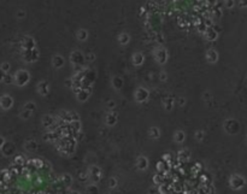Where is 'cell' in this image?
<instances>
[{
  "instance_id": "obj_40",
  "label": "cell",
  "mask_w": 247,
  "mask_h": 194,
  "mask_svg": "<svg viewBox=\"0 0 247 194\" xmlns=\"http://www.w3.org/2000/svg\"><path fill=\"white\" fill-rule=\"evenodd\" d=\"M6 76V73L5 71H2L1 69H0V82H4V78Z\"/></svg>"
},
{
  "instance_id": "obj_21",
  "label": "cell",
  "mask_w": 247,
  "mask_h": 194,
  "mask_svg": "<svg viewBox=\"0 0 247 194\" xmlns=\"http://www.w3.org/2000/svg\"><path fill=\"white\" fill-rule=\"evenodd\" d=\"M148 135H150V137H152V139H158V137L160 136V130H159L157 127H152V128H150Z\"/></svg>"
},
{
  "instance_id": "obj_43",
  "label": "cell",
  "mask_w": 247,
  "mask_h": 194,
  "mask_svg": "<svg viewBox=\"0 0 247 194\" xmlns=\"http://www.w3.org/2000/svg\"><path fill=\"white\" fill-rule=\"evenodd\" d=\"M5 142H6V141H5V139H4V137H1V136H0V151H1V148H2V146H4V145H5Z\"/></svg>"
},
{
  "instance_id": "obj_9",
  "label": "cell",
  "mask_w": 247,
  "mask_h": 194,
  "mask_svg": "<svg viewBox=\"0 0 247 194\" xmlns=\"http://www.w3.org/2000/svg\"><path fill=\"white\" fill-rule=\"evenodd\" d=\"M136 168L140 170V171H144L148 168V159L145 157V155H140L136 160Z\"/></svg>"
},
{
  "instance_id": "obj_19",
  "label": "cell",
  "mask_w": 247,
  "mask_h": 194,
  "mask_svg": "<svg viewBox=\"0 0 247 194\" xmlns=\"http://www.w3.org/2000/svg\"><path fill=\"white\" fill-rule=\"evenodd\" d=\"M205 36L206 39L210 40V41H213V40L217 39V30H213L212 28H209L205 33Z\"/></svg>"
},
{
  "instance_id": "obj_15",
  "label": "cell",
  "mask_w": 247,
  "mask_h": 194,
  "mask_svg": "<svg viewBox=\"0 0 247 194\" xmlns=\"http://www.w3.org/2000/svg\"><path fill=\"white\" fill-rule=\"evenodd\" d=\"M24 148H25L27 151H29V152H34V151H36V148H38V144H36L34 140H28V141L24 144Z\"/></svg>"
},
{
  "instance_id": "obj_44",
  "label": "cell",
  "mask_w": 247,
  "mask_h": 194,
  "mask_svg": "<svg viewBox=\"0 0 247 194\" xmlns=\"http://www.w3.org/2000/svg\"><path fill=\"white\" fill-rule=\"evenodd\" d=\"M17 17H18V18L24 17V11H18V12H17Z\"/></svg>"
},
{
  "instance_id": "obj_39",
  "label": "cell",
  "mask_w": 247,
  "mask_h": 194,
  "mask_svg": "<svg viewBox=\"0 0 247 194\" xmlns=\"http://www.w3.org/2000/svg\"><path fill=\"white\" fill-rule=\"evenodd\" d=\"M87 177H88V174H83V173H81L80 176H78L80 181H84V180H87Z\"/></svg>"
},
{
  "instance_id": "obj_36",
  "label": "cell",
  "mask_w": 247,
  "mask_h": 194,
  "mask_svg": "<svg viewBox=\"0 0 247 194\" xmlns=\"http://www.w3.org/2000/svg\"><path fill=\"white\" fill-rule=\"evenodd\" d=\"M116 186H117V178H114V177H111V178L109 180V187H110L111 189H114Z\"/></svg>"
},
{
  "instance_id": "obj_35",
  "label": "cell",
  "mask_w": 247,
  "mask_h": 194,
  "mask_svg": "<svg viewBox=\"0 0 247 194\" xmlns=\"http://www.w3.org/2000/svg\"><path fill=\"white\" fill-rule=\"evenodd\" d=\"M112 83H114V87H116L117 89H119V88L122 87V80H121L119 77H114Z\"/></svg>"
},
{
  "instance_id": "obj_46",
  "label": "cell",
  "mask_w": 247,
  "mask_h": 194,
  "mask_svg": "<svg viewBox=\"0 0 247 194\" xmlns=\"http://www.w3.org/2000/svg\"><path fill=\"white\" fill-rule=\"evenodd\" d=\"M107 106H109V109H110V110H111V109H112V107H114V101H110V103H109V104H107Z\"/></svg>"
},
{
  "instance_id": "obj_47",
  "label": "cell",
  "mask_w": 247,
  "mask_h": 194,
  "mask_svg": "<svg viewBox=\"0 0 247 194\" xmlns=\"http://www.w3.org/2000/svg\"><path fill=\"white\" fill-rule=\"evenodd\" d=\"M160 80L165 81V80H167V74H160Z\"/></svg>"
},
{
  "instance_id": "obj_32",
  "label": "cell",
  "mask_w": 247,
  "mask_h": 194,
  "mask_svg": "<svg viewBox=\"0 0 247 194\" xmlns=\"http://www.w3.org/2000/svg\"><path fill=\"white\" fill-rule=\"evenodd\" d=\"M10 68H11V65H10V63H7V62H4V63L0 65V69H1L2 71H5L6 74H9Z\"/></svg>"
},
{
  "instance_id": "obj_37",
  "label": "cell",
  "mask_w": 247,
  "mask_h": 194,
  "mask_svg": "<svg viewBox=\"0 0 247 194\" xmlns=\"http://www.w3.org/2000/svg\"><path fill=\"white\" fill-rule=\"evenodd\" d=\"M195 139H196L198 141H201V140L204 139V132H201V130H198V132L195 133Z\"/></svg>"
},
{
  "instance_id": "obj_24",
  "label": "cell",
  "mask_w": 247,
  "mask_h": 194,
  "mask_svg": "<svg viewBox=\"0 0 247 194\" xmlns=\"http://www.w3.org/2000/svg\"><path fill=\"white\" fill-rule=\"evenodd\" d=\"M133 62H134L135 65H141V64L144 63V56H142L141 53H136V54H134Z\"/></svg>"
},
{
  "instance_id": "obj_27",
  "label": "cell",
  "mask_w": 247,
  "mask_h": 194,
  "mask_svg": "<svg viewBox=\"0 0 247 194\" xmlns=\"http://www.w3.org/2000/svg\"><path fill=\"white\" fill-rule=\"evenodd\" d=\"M118 40H119V43L121 45H127L128 42H129V40H130V38H129V35L128 34H121L119 35V38H118Z\"/></svg>"
},
{
  "instance_id": "obj_13",
  "label": "cell",
  "mask_w": 247,
  "mask_h": 194,
  "mask_svg": "<svg viewBox=\"0 0 247 194\" xmlns=\"http://www.w3.org/2000/svg\"><path fill=\"white\" fill-rule=\"evenodd\" d=\"M155 59H157V60H158L160 64L165 63V62H167V59H168V53H167V51H165V50H163V48L157 50V51H155Z\"/></svg>"
},
{
  "instance_id": "obj_23",
  "label": "cell",
  "mask_w": 247,
  "mask_h": 194,
  "mask_svg": "<svg viewBox=\"0 0 247 194\" xmlns=\"http://www.w3.org/2000/svg\"><path fill=\"white\" fill-rule=\"evenodd\" d=\"M53 65L56 68H62L64 65V59L62 58L60 56H54L53 57Z\"/></svg>"
},
{
  "instance_id": "obj_41",
  "label": "cell",
  "mask_w": 247,
  "mask_h": 194,
  "mask_svg": "<svg viewBox=\"0 0 247 194\" xmlns=\"http://www.w3.org/2000/svg\"><path fill=\"white\" fill-rule=\"evenodd\" d=\"M239 5H240V7H247V0H240Z\"/></svg>"
},
{
  "instance_id": "obj_7",
  "label": "cell",
  "mask_w": 247,
  "mask_h": 194,
  "mask_svg": "<svg viewBox=\"0 0 247 194\" xmlns=\"http://www.w3.org/2000/svg\"><path fill=\"white\" fill-rule=\"evenodd\" d=\"M148 95H150L148 91H147L146 88L140 87V88H137V91H136V93H135V99H136L137 103H142V101L147 100Z\"/></svg>"
},
{
  "instance_id": "obj_11",
  "label": "cell",
  "mask_w": 247,
  "mask_h": 194,
  "mask_svg": "<svg viewBox=\"0 0 247 194\" xmlns=\"http://www.w3.org/2000/svg\"><path fill=\"white\" fill-rule=\"evenodd\" d=\"M190 158V152L188 150H181V151H178V153H177V160L180 162V163H186V162H188Z\"/></svg>"
},
{
  "instance_id": "obj_12",
  "label": "cell",
  "mask_w": 247,
  "mask_h": 194,
  "mask_svg": "<svg viewBox=\"0 0 247 194\" xmlns=\"http://www.w3.org/2000/svg\"><path fill=\"white\" fill-rule=\"evenodd\" d=\"M38 92L41 95H47L48 92H50V84L46 82V81H41L38 84Z\"/></svg>"
},
{
  "instance_id": "obj_16",
  "label": "cell",
  "mask_w": 247,
  "mask_h": 194,
  "mask_svg": "<svg viewBox=\"0 0 247 194\" xmlns=\"http://www.w3.org/2000/svg\"><path fill=\"white\" fill-rule=\"evenodd\" d=\"M206 58L209 60L210 63H216L217 59H218V54L215 50H209L208 53H206Z\"/></svg>"
},
{
  "instance_id": "obj_22",
  "label": "cell",
  "mask_w": 247,
  "mask_h": 194,
  "mask_svg": "<svg viewBox=\"0 0 247 194\" xmlns=\"http://www.w3.org/2000/svg\"><path fill=\"white\" fill-rule=\"evenodd\" d=\"M60 181H62L66 187H69V186L71 185V182H73V177H71L69 174H65L60 177Z\"/></svg>"
},
{
  "instance_id": "obj_28",
  "label": "cell",
  "mask_w": 247,
  "mask_h": 194,
  "mask_svg": "<svg viewBox=\"0 0 247 194\" xmlns=\"http://www.w3.org/2000/svg\"><path fill=\"white\" fill-rule=\"evenodd\" d=\"M23 109H25V110H29V111L34 112V110L36 109V104H35V103H33V101H28V103H25V104H24Z\"/></svg>"
},
{
  "instance_id": "obj_20",
  "label": "cell",
  "mask_w": 247,
  "mask_h": 194,
  "mask_svg": "<svg viewBox=\"0 0 247 194\" xmlns=\"http://www.w3.org/2000/svg\"><path fill=\"white\" fill-rule=\"evenodd\" d=\"M25 162H27L25 157H24V155H16V157L13 158V164H16V165H21V166H24V165H25Z\"/></svg>"
},
{
  "instance_id": "obj_38",
  "label": "cell",
  "mask_w": 247,
  "mask_h": 194,
  "mask_svg": "<svg viewBox=\"0 0 247 194\" xmlns=\"http://www.w3.org/2000/svg\"><path fill=\"white\" fill-rule=\"evenodd\" d=\"M224 4H226V6L228 9H230V7L234 6V0H224Z\"/></svg>"
},
{
  "instance_id": "obj_18",
  "label": "cell",
  "mask_w": 247,
  "mask_h": 194,
  "mask_svg": "<svg viewBox=\"0 0 247 194\" xmlns=\"http://www.w3.org/2000/svg\"><path fill=\"white\" fill-rule=\"evenodd\" d=\"M185 139H186V134H185V132H182V130H177V132L175 133V135H174V140H175L177 144H182V142L185 141Z\"/></svg>"
},
{
  "instance_id": "obj_8",
  "label": "cell",
  "mask_w": 247,
  "mask_h": 194,
  "mask_svg": "<svg viewBox=\"0 0 247 194\" xmlns=\"http://www.w3.org/2000/svg\"><path fill=\"white\" fill-rule=\"evenodd\" d=\"M224 128H226V130H227L228 133L234 134V133L238 132L239 124H238V122L234 121V119H228V121H226V123H224Z\"/></svg>"
},
{
  "instance_id": "obj_48",
  "label": "cell",
  "mask_w": 247,
  "mask_h": 194,
  "mask_svg": "<svg viewBox=\"0 0 247 194\" xmlns=\"http://www.w3.org/2000/svg\"><path fill=\"white\" fill-rule=\"evenodd\" d=\"M71 194H80L78 192H71Z\"/></svg>"
},
{
  "instance_id": "obj_42",
  "label": "cell",
  "mask_w": 247,
  "mask_h": 194,
  "mask_svg": "<svg viewBox=\"0 0 247 194\" xmlns=\"http://www.w3.org/2000/svg\"><path fill=\"white\" fill-rule=\"evenodd\" d=\"M209 5H212V6H215V5H217V0H205Z\"/></svg>"
},
{
  "instance_id": "obj_25",
  "label": "cell",
  "mask_w": 247,
  "mask_h": 194,
  "mask_svg": "<svg viewBox=\"0 0 247 194\" xmlns=\"http://www.w3.org/2000/svg\"><path fill=\"white\" fill-rule=\"evenodd\" d=\"M32 115H33L32 111L25 110V109H22V111H21V114H19V117H21L22 119H29V118L32 117Z\"/></svg>"
},
{
  "instance_id": "obj_31",
  "label": "cell",
  "mask_w": 247,
  "mask_h": 194,
  "mask_svg": "<svg viewBox=\"0 0 247 194\" xmlns=\"http://www.w3.org/2000/svg\"><path fill=\"white\" fill-rule=\"evenodd\" d=\"M15 82V78L12 75H10V74H6V76L4 78V83L5 84H11V83H13Z\"/></svg>"
},
{
  "instance_id": "obj_1",
  "label": "cell",
  "mask_w": 247,
  "mask_h": 194,
  "mask_svg": "<svg viewBox=\"0 0 247 194\" xmlns=\"http://www.w3.org/2000/svg\"><path fill=\"white\" fill-rule=\"evenodd\" d=\"M13 78H15V84H17L18 87H23V86H25L29 82L30 74L27 70H18L13 75Z\"/></svg>"
},
{
  "instance_id": "obj_33",
  "label": "cell",
  "mask_w": 247,
  "mask_h": 194,
  "mask_svg": "<svg viewBox=\"0 0 247 194\" xmlns=\"http://www.w3.org/2000/svg\"><path fill=\"white\" fill-rule=\"evenodd\" d=\"M87 194H98V188L95 185H91L87 187Z\"/></svg>"
},
{
  "instance_id": "obj_10",
  "label": "cell",
  "mask_w": 247,
  "mask_h": 194,
  "mask_svg": "<svg viewBox=\"0 0 247 194\" xmlns=\"http://www.w3.org/2000/svg\"><path fill=\"white\" fill-rule=\"evenodd\" d=\"M1 152H2V155H6V157L12 155L13 152H15V145L12 142H5V145L1 148Z\"/></svg>"
},
{
  "instance_id": "obj_4",
  "label": "cell",
  "mask_w": 247,
  "mask_h": 194,
  "mask_svg": "<svg viewBox=\"0 0 247 194\" xmlns=\"http://www.w3.org/2000/svg\"><path fill=\"white\" fill-rule=\"evenodd\" d=\"M101 176H103V173H101V169L99 168V166H91L89 168V170H88V177L92 180V182H99L100 180H101Z\"/></svg>"
},
{
  "instance_id": "obj_30",
  "label": "cell",
  "mask_w": 247,
  "mask_h": 194,
  "mask_svg": "<svg viewBox=\"0 0 247 194\" xmlns=\"http://www.w3.org/2000/svg\"><path fill=\"white\" fill-rule=\"evenodd\" d=\"M200 171H201V165H200L199 163H195V164H194V166L192 168V173L196 176V175L199 174Z\"/></svg>"
},
{
  "instance_id": "obj_6",
  "label": "cell",
  "mask_w": 247,
  "mask_h": 194,
  "mask_svg": "<svg viewBox=\"0 0 247 194\" xmlns=\"http://www.w3.org/2000/svg\"><path fill=\"white\" fill-rule=\"evenodd\" d=\"M21 47H22L23 51H25V50H33V48H35V41L30 36H24L22 39V41H21Z\"/></svg>"
},
{
  "instance_id": "obj_26",
  "label": "cell",
  "mask_w": 247,
  "mask_h": 194,
  "mask_svg": "<svg viewBox=\"0 0 247 194\" xmlns=\"http://www.w3.org/2000/svg\"><path fill=\"white\" fill-rule=\"evenodd\" d=\"M33 164H34V168H35V169H42L43 165H45V162H43L42 159L35 158V159H33Z\"/></svg>"
},
{
  "instance_id": "obj_3",
  "label": "cell",
  "mask_w": 247,
  "mask_h": 194,
  "mask_svg": "<svg viewBox=\"0 0 247 194\" xmlns=\"http://www.w3.org/2000/svg\"><path fill=\"white\" fill-rule=\"evenodd\" d=\"M22 57L27 63H33L39 58V52L36 48L33 50H25L22 52Z\"/></svg>"
},
{
  "instance_id": "obj_45",
  "label": "cell",
  "mask_w": 247,
  "mask_h": 194,
  "mask_svg": "<svg viewBox=\"0 0 247 194\" xmlns=\"http://www.w3.org/2000/svg\"><path fill=\"white\" fill-rule=\"evenodd\" d=\"M178 105H180V106L185 105V99H183V98H180V99H178Z\"/></svg>"
},
{
  "instance_id": "obj_2",
  "label": "cell",
  "mask_w": 247,
  "mask_h": 194,
  "mask_svg": "<svg viewBox=\"0 0 247 194\" xmlns=\"http://www.w3.org/2000/svg\"><path fill=\"white\" fill-rule=\"evenodd\" d=\"M13 106V98L9 94H4L0 97V109L4 111L10 110Z\"/></svg>"
},
{
  "instance_id": "obj_17",
  "label": "cell",
  "mask_w": 247,
  "mask_h": 194,
  "mask_svg": "<svg viewBox=\"0 0 247 194\" xmlns=\"http://www.w3.org/2000/svg\"><path fill=\"white\" fill-rule=\"evenodd\" d=\"M91 89H92V88H91ZM91 89H88V91L86 92V89L83 88V89H82V91H81V92L77 94V99H78L80 101H84V100H87V99H88V97L91 95V93H92V91H91Z\"/></svg>"
},
{
  "instance_id": "obj_14",
  "label": "cell",
  "mask_w": 247,
  "mask_h": 194,
  "mask_svg": "<svg viewBox=\"0 0 247 194\" xmlns=\"http://www.w3.org/2000/svg\"><path fill=\"white\" fill-rule=\"evenodd\" d=\"M106 124L107 125H114L116 124V122H117V114L114 112V111H110V112H107V115H106Z\"/></svg>"
},
{
  "instance_id": "obj_29",
  "label": "cell",
  "mask_w": 247,
  "mask_h": 194,
  "mask_svg": "<svg viewBox=\"0 0 247 194\" xmlns=\"http://www.w3.org/2000/svg\"><path fill=\"white\" fill-rule=\"evenodd\" d=\"M172 105H174V100L171 98H168V99L164 100V107L167 110H170L171 107H172Z\"/></svg>"
},
{
  "instance_id": "obj_34",
  "label": "cell",
  "mask_w": 247,
  "mask_h": 194,
  "mask_svg": "<svg viewBox=\"0 0 247 194\" xmlns=\"http://www.w3.org/2000/svg\"><path fill=\"white\" fill-rule=\"evenodd\" d=\"M77 38H78V40H81V41L86 40L87 39V32L83 30V29H81V30L77 33Z\"/></svg>"
},
{
  "instance_id": "obj_5",
  "label": "cell",
  "mask_w": 247,
  "mask_h": 194,
  "mask_svg": "<svg viewBox=\"0 0 247 194\" xmlns=\"http://www.w3.org/2000/svg\"><path fill=\"white\" fill-rule=\"evenodd\" d=\"M230 186L233 189H240L245 186V180L242 176L239 175H233L230 178Z\"/></svg>"
}]
</instances>
